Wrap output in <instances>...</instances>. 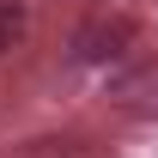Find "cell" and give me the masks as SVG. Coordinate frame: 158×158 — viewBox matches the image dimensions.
Masks as SVG:
<instances>
[{"label": "cell", "mask_w": 158, "mask_h": 158, "mask_svg": "<svg viewBox=\"0 0 158 158\" xmlns=\"http://www.w3.org/2000/svg\"><path fill=\"white\" fill-rule=\"evenodd\" d=\"M134 43V19H110V12H98V19L79 24L73 37V61H85V67H103V61H122V49Z\"/></svg>", "instance_id": "6da1fadb"}, {"label": "cell", "mask_w": 158, "mask_h": 158, "mask_svg": "<svg viewBox=\"0 0 158 158\" xmlns=\"http://www.w3.org/2000/svg\"><path fill=\"white\" fill-rule=\"evenodd\" d=\"M110 98H116L128 116H158V55L128 61V67L110 79Z\"/></svg>", "instance_id": "7a4b0ae2"}, {"label": "cell", "mask_w": 158, "mask_h": 158, "mask_svg": "<svg viewBox=\"0 0 158 158\" xmlns=\"http://www.w3.org/2000/svg\"><path fill=\"white\" fill-rule=\"evenodd\" d=\"M19 37H24V6L19 0H0V55H6Z\"/></svg>", "instance_id": "3957f363"}]
</instances>
